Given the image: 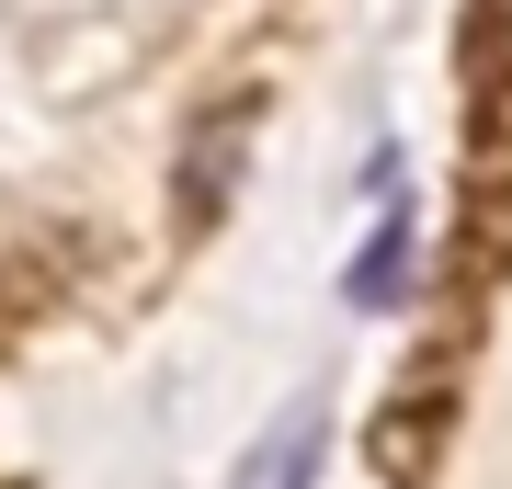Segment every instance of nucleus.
Listing matches in <instances>:
<instances>
[{"label": "nucleus", "mask_w": 512, "mask_h": 489, "mask_svg": "<svg viewBox=\"0 0 512 489\" xmlns=\"http://www.w3.org/2000/svg\"><path fill=\"white\" fill-rule=\"evenodd\" d=\"M399 285H410V217H376V239L342 273V296H353V308H399Z\"/></svg>", "instance_id": "f257e3e1"}, {"label": "nucleus", "mask_w": 512, "mask_h": 489, "mask_svg": "<svg viewBox=\"0 0 512 489\" xmlns=\"http://www.w3.org/2000/svg\"><path fill=\"white\" fill-rule=\"evenodd\" d=\"M308 467H319V410H285L274 444L251 455V489H308Z\"/></svg>", "instance_id": "f03ea898"}]
</instances>
